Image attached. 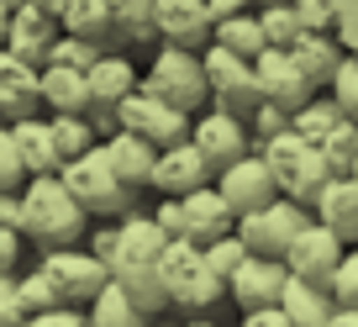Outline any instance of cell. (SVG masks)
I'll return each mask as SVG.
<instances>
[{"mask_svg":"<svg viewBox=\"0 0 358 327\" xmlns=\"http://www.w3.org/2000/svg\"><path fill=\"white\" fill-rule=\"evenodd\" d=\"M22 232L37 249H64L90 237V211L74 201L64 174H27L22 180Z\"/></svg>","mask_w":358,"mask_h":327,"instance_id":"cell-1","label":"cell"},{"mask_svg":"<svg viewBox=\"0 0 358 327\" xmlns=\"http://www.w3.org/2000/svg\"><path fill=\"white\" fill-rule=\"evenodd\" d=\"M158 274H164L169 306H185V312H211L227 295V280L211 270L206 249L190 243V237H169L164 259H158Z\"/></svg>","mask_w":358,"mask_h":327,"instance_id":"cell-2","label":"cell"},{"mask_svg":"<svg viewBox=\"0 0 358 327\" xmlns=\"http://www.w3.org/2000/svg\"><path fill=\"white\" fill-rule=\"evenodd\" d=\"M253 148L264 153L268 169H274V185H280V195H295V201L311 206L316 190L332 180V169H327V158H322V148L306 143L295 127H285V132L264 137V143H253Z\"/></svg>","mask_w":358,"mask_h":327,"instance_id":"cell-3","label":"cell"},{"mask_svg":"<svg viewBox=\"0 0 358 327\" xmlns=\"http://www.w3.org/2000/svg\"><path fill=\"white\" fill-rule=\"evenodd\" d=\"M143 90L164 95L169 106H179V111H201L206 101H211V85H206V58L195 53V48H179V43H164L153 53V64H148L143 74Z\"/></svg>","mask_w":358,"mask_h":327,"instance_id":"cell-4","label":"cell"},{"mask_svg":"<svg viewBox=\"0 0 358 327\" xmlns=\"http://www.w3.org/2000/svg\"><path fill=\"white\" fill-rule=\"evenodd\" d=\"M58 174H64V185L74 190V201L85 206L95 222H101V216H122L127 206H132V190L116 180V169H111V158H106V148H101V143L85 148L79 158H69Z\"/></svg>","mask_w":358,"mask_h":327,"instance_id":"cell-5","label":"cell"},{"mask_svg":"<svg viewBox=\"0 0 358 327\" xmlns=\"http://www.w3.org/2000/svg\"><path fill=\"white\" fill-rule=\"evenodd\" d=\"M111 116H116V127L137 132L143 143H153V148H174V143H185V137H190V111L169 106L164 95L143 90V85H137L132 95H122V101L111 106Z\"/></svg>","mask_w":358,"mask_h":327,"instance_id":"cell-6","label":"cell"},{"mask_svg":"<svg viewBox=\"0 0 358 327\" xmlns=\"http://www.w3.org/2000/svg\"><path fill=\"white\" fill-rule=\"evenodd\" d=\"M306 216H311L306 201H295V195H274L268 206H253V211L237 216L232 232L243 237L248 253H274V259H285V249H290V237L301 232Z\"/></svg>","mask_w":358,"mask_h":327,"instance_id":"cell-7","label":"cell"},{"mask_svg":"<svg viewBox=\"0 0 358 327\" xmlns=\"http://www.w3.org/2000/svg\"><path fill=\"white\" fill-rule=\"evenodd\" d=\"M37 270L48 274V285L58 291V301H79V306H90V295L111 280V270H106V264L85 249V243L43 249V264H37Z\"/></svg>","mask_w":358,"mask_h":327,"instance_id":"cell-8","label":"cell"},{"mask_svg":"<svg viewBox=\"0 0 358 327\" xmlns=\"http://www.w3.org/2000/svg\"><path fill=\"white\" fill-rule=\"evenodd\" d=\"M190 143L206 153V164H211V174H216V169H227L232 158H243L248 148H253V132H248V116L206 101L201 111L190 116Z\"/></svg>","mask_w":358,"mask_h":327,"instance_id":"cell-9","label":"cell"},{"mask_svg":"<svg viewBox=\"0 0 358 327\" xmlns=\"http://www.w3.org/2000/svg\"><path fill=\"white\" fill-rule=\"evenodd\" d=\"M206 85H211V106H227V111L248 116L258 106V74H253V58L232 53L222 43H206Z\"/></svg>","mask_w":358,"mask_h":327,"instance_id":"cell-10","label":"cell"},{"mask_svg":"<svg viewBox=\"0 0 358 327\" xmlns=\"http://www.w3.org/2000/svg\"><path fill=\"white\" fill-rule=\"evenodd\" d=\"M343 249H348V243L322 222V216H306L301 232H295L290 249H285V264H290V274H301V280L332 291V270H337V259H343Z\"/></svg>","mask_w":358,"mask_h":327,"instance_id":"cell-11","label":"cell"},{"mask_svg":"<svg viewBox=\"0 0 358 327\" xmlns=\"http://www.w3.org/2000/svg\"><path fill=\"white\" fill-rule=\"evenodd\" d=\"M253 74H258V101H274V106H285V111H295V106H306L316 95V85L301 74L290 48L264 43L258 58H253Z\"/></svg>","mask_w":358,"mask_h":327,"instance_id":"cell-12","label":"cell"},{"mask_svg":"<svg viewBox=\"0 0 358 327\" xmlns=\"http://www.w3.org/2000/svg\"><path fill=\"white\" fill-rule=\"evenodd\" d=\"M216 190H222V201L232 206L237 216L253 211V206H268L274 195H280V185H274V169L264 164V153L258 148H248L243 158H232L227 169H216Z\"/></svg>","mask_w":358,"mask_h":327,"instance_id":"cell-13","label":"cell"},{"mask_svg":"<svg viewBox=\"0 0 358 327\" xmlns=\"http://www.w3.org/2000/svg\"><path fill=\"white\" fill-rule=\"evenodd\" d=\"M285 280H290V264L285 259H274V253H248V259L227 274V295H232L243 312H253V306L280 301Z\"/></svg>","mask_w":358,"mask_h":327,"instance_id":"cell-14","label":"cell"},{"mask_svg":"<svg viewBox=\"0 0 358 327\" xmlns=\"http://www.w3.org/2000/svg\"><path fill=\"white\" fill-rule=\"evenodd\" d=\"M237 227V211L222 201L216 185H201V190H185L179 195V237H190V243H216L222 232Z\"/></svg>","mask_w":358,"mask_h":327,"instance_id":"cell-15","label":"cell"},{"mask_svg":"<svg viewBox=\"0 0 358 327\" xmlns=\"http://www.w3.org/2000/svg\"><path fill=\"white\" fill-rule=\"evenodd\" d=\"M37 79H43V64H27L22 53H11V48L0 43V116H6V122L43 111Z\"/></svg>","mask_w":358,"mask_h":327,"instance_id":"cell-16","label":"cell"},{"mask_svg":"<svg viewBox=\"0 0 358 327\" xmlns=\"http://www.w3.org/2000/svg\"><path fill=\"white\" fill-rule=\"evenodd\" d=\"M211 164H206V153L185 137V143L174 148H158V164H153V190L158 195H185V190H201V185H211Z\"/></svg>","mask_w":358,"mask_h":327,"instance_id":"cell-17","label":"cell"},{"mask_svg":"<svg viewBox=\"0 0 358 327\" xmlns=\"http://www.w3.org/2000/svg\"><path fill=\"white\" fill-rule=\"evenodd\" d=\"M153 37L179 48L211 43V6L206 0H153Z\"/></svg>","mask_w":358,"mask_h":327,"instance_id":"cell-18","label":"cell"},{"mask_svg":"<svg viewBox=\"0 0 358 327\" xmlns=\"http://www.w3.org/2000/svg\"><path fill=\"white\" fill-rule=\"evenodd\" d=\"M106 158H111L116 180L127 185V190H153V164H158V148L143 143L137 132H127V127H111V137H106Z\"/></svg>","mask_w":358,"mask_h":327,"instance_id":"cell-19","label":"cell"},{"mask_svg":"<svg viewBox=\"0 0 358 327\" xmlns=\"http://www.w3.org/2000/svg\"><path fill=\"white\" fill-rule=\"evenodd\" d=\"M164 249H169V232L158 227V216H143V211L127 206L122 222H116V259H111V270L116 264H158Z\"/></svg>","mask_w":358,"mask_h":327,"instance_id":"cell-20","label":"cell"},{"mask_svg":"<svg viewBox=\"0 0 358 327\" xmlns=\"http://www.w3.org/2000/svg\"><path fill=\"white\" fill-rule=\"evenodd\" d=\"M311 216H322L343 243H358V180L353 174H332V180L316 190Z\"/></svg>","mask_w":358,"mask_h":327,"instance_id":"cell-21","label":"cell"},{"mask_svg":"<svg viewBox=\"0 0 358 327\" xmlns=\"http://www.w3.org/2000/svg\"><path fill=\"white\" fill-rule=\"evenodd\" d=\"M11 137H16V153H22L27 174H58L64 169V158H58V148H53V122H48V111L16 116Z\"/></svg>","mask_w":358,"mask_h":327,"instance_id":"cell-22","label":"cell"},{"mask_svg":"<svg viewBox=\"0 0 358 327\" xmlns=\"http://www.w3.org/2000/svg\"><path fill=\"white\" fill-rule=\"evenodd\" d=\"M58 32H64L58 16L37 11V6H16V11H11V32H6V48L22 53L27 64H48V48H53Z\"/></svg>","mask_w":358,"mask_h":327,"instance_id":"cell-23","label":"cell"},{"mask_svg":"<svg viewBox=\"0 0 358 327\" xmlns=\"http://www.w3.org/2000/svg\"><path fill=\"white\" fill-rule=\"evenodd\" d=\"M58 27L74 32V37H85V43H95V48H116L122 43V27H116L111 0H69L64 11H58Z\"/></svg>","mask_w":358,"mask_h":327,"instance_id":"cell-24","label":"cell"},{"mask_svg":"<svg viewBox=\"0 0 358 327\" xmlns=\"http://www.w3.org/2000/svg\"><path fill=\"white\" fill-rule=\"evenodd\" d=\"M85 74H90V101H95L90 111H111L122 95H132L137 85H143V79H137V64H127V58L111 53V48H106V53L85 69Z\"/></svg>","mask_w":358,"mask_h":327,"instance_id":"cell-25","label":"cell"},{"mask_svg":"<svg viewBox=\"0 0 358 327\" xmlns=\"http://www.w3.org/2000/svg\"><path fill=\"white\" fill-rule=\"evenodd\" d=\"M37 90H43V111H85L90 116V74L85 69H69V64H43V79H37Z\"/></svg>","mask_w":358,"mask_h":327,"instance_id":"cell-26","label":"cell"},{"mask_svg":"<svg viewBox=\"0 0 358 327\" xmlns=\"http://www.w3.org/2000/svg\"><path fill=\"white\" fill-rule=\"evenodd\" d=\"M280 306H285V316H290V327H327V316H332V291L327 285H311V280H301V274H290L285 280V291H280Z\"/></svg>","mask_w":358,"mask_h":327,"instance_id":"cell-27","label":"cell"},{"mask_svg":"<svg viewBox=\"0 0 358 327\" xmlns=\"http://www.w3.org/2000/svg\"><path fill=\"white\" fill-rule=\"evenodd\" d=\"M290 53H295V64H301V74L311 79L316 90H327V79H332V69H337V58H343V43H337L332 32H316V27H306L301 37L290 43Z\"/></svg>","mask_w":358,"mask_h":327,"instance_id":"cell-28","label":"cell"},{"mask_svg":"<svg viewBox=\"0 0 358 327\" xmlns=\"http://www.w3.org/2000/svg\"><path fill=\"white\" fill-rule=\"evenodd\" d=\"M85 312H90V322H95V327H137V322H143V306L127 295L122 280H106L101 291L90 295Z\"/></svg>","mask_w":358,"mask_h":327,"instance_id":"cell-29","label":"cell"},{"mask_svg":"<svg viewBox=\"0 0 358 327\" xmlns=\"http://www.w3.org/2000/svg\"><path fill=\"white\" fill-rule=\"evenodd\" d=\"M111 280L127 285V295L143 306V316H158V312L169 306V291H164V274H158V264H116Z\"/></svg>","mask_w":358,"mask_h":327,"instance_id":"cell-30","label":"cell"},{"mask_svg":"<svg viewBox=\"0 0 358 327\" xmlns=\"http://www.w3.org/2000/svg\"><path fill=\"white\" fill-rule=\"evenodd\" d=\"M211 43L232 48V53H243V58H258V48H264V27H258V11L216 16V22H211Z\"/></svg>","mask_w":358,"mask_h":327,"instance_id":"cell-31","label":"cell"},{"mask_svg":"<svg viewBox=\"0 0 358 327\" xmlns=\"http://www.w3.org/2000/svg\"><path fill=\"white\" fill-rule=\"evenodd\" d=\"M258 27H264V43L290 48L295 37L306 32V16H301L295 0H268V6H258Z\"/></svg>","mask_w":358,"mask_h":327,"instance_id":"cell-32","label":"cell"},{"mask_svg":"<svg viewBox=\"0 0 358 327\" xmlns=\"http://www.w3.org/2000/svg\"><path fill=\"white\" fill-rule=\"evenodd\" d=\"M337 122H343V106H337L327 90H322V95H311L306 106H295V111H290V127L306 137V143H322V137L332 132Z\"/></svg>","mask_w":358,"mask_h":327,"instance_id":"cell-33","label":"cell"},{"mask_svg":"<svg viewBox=\"0 0 358 327\" xmlns=\"http://www.w3.org/2000/svg\"><path fill=\"white\" fill-rule=\"evenodd\" d=\"M48 122H53V148L58 158H79L85 148H95V127H90L85 111H48Z\"/></svg>","mask_w":358,"mask_h":327,"instance_id":"cell-34","label":"cell"},{"mask_svg":"<svg viewBox=\"0 0 358 327\" xmlns=\"http://www.w3.org/2000/svg\"><path fill=\"white\" fill-rule=\"evenodd\" d=\"M316 148H322V158H327V169H332V174H348V169H353V158H358V122L343 116Z\"/></svg>","mask_w":358,"mask_h":327,"instance_id":"cell-35","label":"cell"},{"mask_svg":"<svg viewBox=\"0 0 358 327\" xmlns=\"http://www.w3.org/2000/svg\"><path fill=\"white\" fill-rule=\"evenodd\" d=\"M16 306H22V322H32V316H43L48 306H58V291L48 285L43 270H32V274L16 280Z\"/></svg>","mask_w":358,"mask_h":327,"instance_id":"cell-36","label":"cell"},{"mask_svg":"<svg viewBox=\"0 0 358 327\" xmlns=\"http://www.w3.org/2000/svg\"><path fill=\"white\" fill-rule=\"evenodd\" d=\"M327 95L343 106V116H353V122H358V53H343V58H337L332 79H327Z\"/></svg>","mask_w":358,"mask_h":327,"instance_id":"cell-37","label":"cell"},{"mask_svg":"<svg viewBox=\"0 0 358 327\" xmlns=\"http://www.w3.org/2000/svg\"><path fill=\"white\" fill-rule=\"evenodd\" d=\"M111 11H116V27H122V43L153 37V0H111Z\"/></svg>","mask_w":358,"mask_h":327,"instance_id":"cell-38","label":"cell"},{"mask_svg":"<svg viewBox=\"0 0 358 327\" xmlns=\"http://www.w3.org/2000/svg\"><path fill=\"white\" fill-rule=\"evenodd\" d=\"M106 48H95V43H85V37H74V32H58L53 37V48H48V64H69V69H90L95 58H101Z\"/></svg>","mask_w":358,"mask_h":327,"instance_id":"cell-39","label":"cell"},{"mask_svg":"<svg viewBox=\"0 0 358 327\" xmlns=\"http://www.w3.org/2000/svg\"><path fill=\"white\" fill-rule=\"evenodd\" d=\"M332 301L358 306V243H348L343 259H337V270H332Z\"/></svg>","mask_w":358,"mask_h":327,"instance_id":"cell-40","label":"cell"},{"mask_svg":"<svg viewBox=\"0 0 358 327\" xmlns=\"http://www.w3.org/2000/svg\"><path fill=\"white\" fill-rule=\"evenodd\" d=\"M22 180H27V164L16 153L11 122H0V190H22Z\"/></svg>","mask_w":358,"mask_h":327,"instance_id":"cell-41","label":"cell"},{"mask_svg":"<svg viewBox=\"0 0 358 327\" xmlns=\"http://www.w3.org/2000/svg\"><path fill=\"white\" fill-rule=\"evenodd\" d=\"M206 259H211V270L227 280V274H232L237 264L248 259V249H243V237H237V232H222L216 243H206Z\"/></svg>","mask_w":358,"mask_h":327,"instance_id":"cell-42","label":"cell"},{"mask_svg":"<svg viewBox=\"0 0 358 327\" xmlns=\"http://www.w3.org/2000/svg\"><path fill=\"white\" fill-rule=\"evenodd\" d=\"M248 132H253V143H264V137H274V132H285V127H290V111H285V106H274V101H258L253 111H248Z\"/></svg>","mask_w":358,"mask_h":327,"instance_id":"cell-43","label":"cell"},{"mask_svg":"<svg viewBox=\"0 0 358 327\" xmlns=\"http://www.w3.org/2000/svg\"><path fill=\"white\" fill-rule=\"evenodd\" d=\"M22 243H27L22 227L0 222V270H6V274H16V264H22Z\"/></svg>","mask_w":358,"mask_h":327,"instance_id":"cell-44","label":"cell"},{"mask_svg":"<svg viewBox=\"0 0 358 327\" xmlns=\"http://www.w3.org/2000/svg\"><path fill=\"white\" fill-rule=\"evenodd\" d=\"M306 16V27H316V32H332L337 27V0H295Z\"/></svg>","mask_w":358,"mask_h":327,"instance_id":"cell-45","label":"cell"},{"mask_svg":"<svg viewBox=\"0 0 358 327\" xmlns=\"http://www.w3.org/2000/svg\"><path fill=\"white\" fill-rule=\"evenodd\" d=\"M90 253H95V259L106 264V270H111V259H116V222L111 227H95V232H90V243H85Z\"/></svg>","mask_w":358,"mask_h":327,"instance_id":"cell-46","label":"cell"},{"mask_svg":"<svg viewBox=\"0 0 358 327\" xmlns=\"http://www.w3.org/2000/svg\"><path fill=\"white\" fill-rule=\"evenodd\" d=\"M243 327H290V316H285L280 301H268V306H253V312L243 316Z\"/></svg>","mask_w":358,"mask_h":327,"instance_id":"cell-47","label":"cell"},{"mask_svg":"<svg viewBox=\"0 0 358 327\" xmlns=\"http://www.w3.org/2000/svg\"><path fill=\"white\" fill-rule=\"evenodd\" d=\"M11 322H22V306H16V280L0 270V327H11Z\"/></svg>","mask_w":358,"mask_h":327,"instance_id":"cell-48","label":"cell"},{"mask_svg":"<svg viewBox=\"0 0 358 327\" xmlns=\"http://www.w3.org/2000/svg\"><path fill=\"white\" fill-rule=\"evenodd\" d=\"M158 227H164L169 237H179V195H164V201H158Z\"/></svg>","mask_w":358,"mask_h":327,"instance_id":"cell-49","label":"cell"},{"mask_svg":"<svg viewBox=\"0 0 358 327\" xmlns=\"http://www.w3.org/2000/svg\"><path fill=\"white\" fill-rule=\"evenodd\" d=\"M0 222L22 227V190H0Z\"/></svg>","mask_w":358,"mask_h":327,"instance_id":"cell-50","label":"cell"},{"mask_svg":"<svg viewBox=\"0 0 358 327\" xmlns=\"http://www.w3.org/2000/svg\"><path fill=\"white\" fill-rule=\"evenodd\" d=\"M211 6V22L216 16H237V11H248V6H258V0H206Z\"/></svg>","mask_w":358,"mask_h":327,"instance_id":"cell-51","label":"cell"},{"mask_svg":"<svg viewBox=\"0 0 358 327\" xmlns=\"http://www.w3.org/2000/svg\"><path fill=\"white\" fill-rule=\"evenodd\" d=\"M327 327H358V306H332V316H327Z\"/></svg>","mask_w":358,"mask_h":327,"instance_id":"cell-52","label":"cell"},{"mask_svg":"<svg viewBox=\"0 0 358 327\" xmlns=\"http://www.w3.org/2000/svg\"><path fill=\"white\" fill-rule=\"evenodd\" d=\"M343 27V43H348V53H358V16H348V22H337Z\"/></svg>","mask_w":358,"mask_h":327,"instance_id":"cell-53","label":"cell"},{"mask_svg":"<svg viewBox=\"0 0 358 327\" xmlns=\"http://www.w3.org/2000/svg\"><path fill=\"white\" fill-rule=\"evenodd\" d=\"M16 6H37V11H48V16H58L69 6V0H16Z\"/></svg>","mask_w":358,"mask_h":327,"instance_id":"cell-54","label":"cell"},{"mask_svg":"<svg viewBox=\"0 0 358 327\" xmlns=\"http://www.w3.org/2000/svg\"><path fill=\"white\" fill-rule=\"evenodd\" d=\"M11 11H16L11 0H0V43H6V32H11Z\"/></svg>","mask_w":358,"mask_h":327,"instance_id":"cell-55","label":"cell"},{"mask_svg":"<svg viewBox=\"0 0 358 327\" xmlns=\"http://www.w3.org/2000/svg\"><path fill=\"white\" fill-rule=\"evenodd\" d=\"M348 174H353V180H358V158H353V169H348Z\"/></svg>","mask_w":358,"mask_h":327,"instance_id":"cell-56","label":"cell"},{"mask_svg":"<svg viewBox=\"0 0 358 327\" xmlns=\"http://www.w3.org/2000/svg\"><path fill=\"white\" fill-rule=\"evenodd\" d=\"M258 6H268V0H258Z\"/></svg>","mask_w":358,"mask_h":327,"instance_id":"cell-57","label":"cell"},{"mask_svg":"<svg viewBox=\"0 0 358 327\" xmlns=\"http://www.w3.org/2000/svg\"><path fill=\"white\" fill-rule=\"evenodd\" d=\"M0 122H6V116H0Z\"/></svg>","mask_w":358,"mask_h":327,"instance_id":"cell-58","label":"cell"},{"mask_svg":"<svg viewBox=\"0 0 358 327\" xmlns=\"http://www.w3.org/2000/svg\"><path fill=\"white\" fill-rule=\"evenodd\" d=\"M11 6H16V0H11Z\"/></svg>","mask_w":358,"mask_h":327,"instance_id":"cell-59","label":"cell"}]
</instances>
